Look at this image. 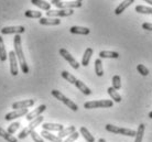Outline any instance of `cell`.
<instances>
[{"label":"cell","mask_w":152,"mask_h":142,"mask_svg":"<svg viewBox=\"0 0 152 142\" xmlns=\"http://www.w3.org/2000/svg\"><path fill=\"white\" fill-rule=\"evenodd\" d=\"M42 129L43 130H46V131H57V132H60L61 130L64 129V126H62L60 123H50V122H46V123H43L42 125Z\"/></svg>","instance_id":"cell-14"},{"label":"cell","mask_w":152,"mask_h":142,"mask_svg":"<svg viewBox=\"0 0 152 142\" xmlns=\"http://www.w3.org/2000/svg\"><path fill=\"white\" fill-rule=\"evenodd\" d=\"M149 118H151V119H152V111L149 112Z\"/></svg>","instance_id":"cell-42"},{"label":"cell","mask_w":152,"mask_h":142,"mask_svg":"<svg viewBox=\"0 0 152 142\" xmlns=\"http://www.w3.org/2000/svg\"><path fill=\"white\" fill-rule=\"evenodd\" d=\"M26 31V28L22 25H13V27H4L1 29V34H22Z\"/></svg>","instance_id":"cell-9"},{"label":"cell","mask_w":152,"mask_h":142,"mask_svg":"<svg viewBox=\"0 0 152 142\" xmlns=\"http://www.w3.org/2000/svg\"><path fill=\"white\" fill-rule=\"evenodd\" d=\"M20 126H21V125H20V122H13V123H11L9 127H8V130L7 131L9 132V133H10V135H13L15 131H17L20 128Z\"/></svg>","instance_id":"cell-34"},{"label":"cell","mask_w":152,"mask_h":142,"mask_svg":"<svg viewBox=\"0 0 152 142\" xmlns=\"http://www.w3.org/2000/svg\"><path fill=\"white\" fill-rule=\"evenodd\" d=\"M45 110H46V106H45V105H40L38 108H35L34 110L30 111L27 116H26V119H27L28 121H32L33 119L38 118L39 116H41L42 112L45 111Z\"/></svg>","instance_id":"cell-11"},{"label":"cell","mask_w":152,"mask_h":142,"mask_svg":"<svg viewBox=\"0 0 152 142\" xmlns=\"http://www.w3.org/2000/svg\"><path fill=\"white\" fill-rule=\"evenodd\" d=\"M35 100L34 99H26L21 100V101H15L12 104V108L17 110V109H23V108H30L34 105Z\"/></svg>","instance_id":"cell-12"},{"label":"cell","mask_w":152,"mask_h":142,"mask_svg":"<svg viewBox=\"0 0 152 142\" xmlns=\"http://www.w3.org/2000/svg\"><path fill=\"white\" fill-rule=\"evenodd\" d=\"M80 133L83 135V138L86 140L87 142H95V138H94V135H91V132L88 131L87 128L85 127H80Z\"/></svg>","instance_id":"cell-23"},{"label":"cell","mask_w":152,"mask_h":142,"mask_svg":"<svg viewBox=\"0 0 152 142\" xmlns=\"http://www.w3.org/2000/svg\"><path fill=\"white\" fill-rule=\"evenodd\" d=\"M134 11H137L138 13H143V15H152V8L151 7H145V6H137Z\"/></svg>","instance_id":"cell-31"},{"label":"cell","mask_w":152,"mask_h":142,"mask_svg":"<svg viewBox=\"0 0 152 142\" xmlns=\"http://www.w3.org/2000/svg\"><path fill=\"white\" fill-rule=\"evenodd\" d=\"M78 137H80V133L78 132H73L72 135H69V137H67V139L65 140V141H63V142H75L77 139H78Z\"/></svg>","instance_id":"cell-37"},{"label":"cell","mask_w":152,"mask_h":142,"mask_svg":"<svg viewBox=\"0 0 152 142\" xmlns=\"http://www.w3.org/2000/svg\"><path fill=\"white\" fill-rule=\"evenodd\" d=\"M43 119H44V117H42V116H39L38 118H35V119H33L32 121H30L29 126L24 128V129H23V130L20 132L19 135H18V139L22 140V139L27 138L28 135H30L32 131H34V129L38 127L39 125H41V123L43 122Z\"/></svg>","instance_id":"cell-2"},{"label":"cell","mask_w":152,"mask_h":142,"mask_svg":"<svg viewBox=\"0 0 152 142\" xmlns=\"http://www.w3.org/2000/svg\"><path fill=\"white\" fill-rule=\"evenodd\" d=\"M30 135H31V138H32V140H33L34 142H44L43 138L39 135L38 132H35V131H32V132L30 133Z\"/></svg>","instance_id":"cell-36"},{"label":"cell","mask_w":152,"mask_h":142,"mask_svg":"<svg viewBox=\"0 0 152 142\" xmlns=\"http://www.w3.org/2000/svg\"><path fill=\"white\" fill-rule=\"evenodd\" d=\"M114 106V101L109 99L102 100H93V101H86L84 104V108L86 109H95V108H111Z\"/></svg>","instance_id":"cell-5"},{"label":"cell","mask_w":152,"mask_h":142,"mask_svg":"<svg viewBox=\"0 0 152 142\" xmlns=\"http://www.w3.org/2000/svg\"><path fill=\"white\" fill-rule=\"evenodd\" d=\"M7 58H8V54L4 43V39H2V36H0V61L6 62L7 61Z\"/></svg>","instance_id":"cell-28"},{"label":"cell","mask_w":152,"mask_h":142,"mask_svg":"<svg viewBox=\"0 0 152 142\" xmlns=\"http://www.w3.org/2000/svg\"><path fill=\"white\" fill-rule=\"evenodd\" d=\"M31 4L39 7L42 10H45V11L51 10V4L46 2L45 0H31Z\"/></svg>","instance_id":"cell-19"},{"label":"cell","mask_w":152,"mask_h":142,"mask_svg":"<svg viewBox=\"0 0 152 142\" xmlns=\"http://www.w3.org/2000/svg\"><path fill=\"white\" fill-rule=\"evenodd\" d=\"M137 71L142 75V76H148L149 75V69L147 68L143 64H139V65L137 66Z\"/></svg>","instance_id":"cell-35"},{"label":"cell","mask_w":152,"mask_h":142,"mask_svg":"<svg viewBox=\"0 0 152 142\" xmlns=\"http://www.w3.org/2000/svg\"><path fill=\"white\" fill-rule=\"evenodd\" d=\"M8 56H9V62H10V73L12 76H17L19 74V66H18L19 62L15 56V51H10Z\"/></svg>","instance_id":"cell-7"},{"label":"cell","mask_w":152,"mask_h":142,"mask_svg":"<svg viewBox=\"0 0 152 142\" xmlns=\"http://www.w3.org/2000/svg\"><path fill=\"white\" fill-rule=\"evenodd\" d=\"M58 52H60V55H61L62 58H64L65 61L69 62V64L72 66L73 68H74V69H78V68H80V63L76 61L75 58H73V56L71 55V54H69V52L66 50V49H60V51H58Z\"/></svg>","instance_id":"cell-8"},{"label":"cell","mask_w":152,"mask_h":142,"mask_svg":"<svg viewBox=\"0 0 152 142\" xmlns=\"http://www.w3.org/2000/svg\"><path fill=\"white\" fill-rule=\"evenodd\" d=\"M145 2H148L149 4H151V6H152V0H145Z\"/></svg>","instance_id":"cell-41"},{"label":"cell","mask_w":152,"mask_h":142,"mask_svg":"<svg viewBox=\"0 0 152 142\" xmlns=\"http://www.w3.org/2000/svg\"><path fill=\"white\" fill-rule=\"evenodd\" d=\"M94 53V51L91 47H87L85 52H84V55H83V58H82V65L83 66H88L89 64V62H91V55Z\"/></svg>","instance_id":"cell-20"},{"label":"cell","mask_w":152,"mask_h":142,"mask_svg":"<svg viewBox=\"0 0 152 142\" xmlns=\"http://www.w3.org/2000/svg\"><path fill=\"white\" fill-rule=\"evenodd\" d=\"M41 135H42V138L46 139V140H49V141H51V142H63V140H62L61 138H58V137L55 135H52L50 131L42 130Z\"/></svg>","instance_id":"cell-18"},{"label":"cell","mask_w":152,"mask_h":142,"mask_svg":"<svg viewBox=\"0 0 152 142\" xmlns=\"http://www.w3.org/2000/svg\"><path fill=\"white\" fill-rule=\"evenodd\" d=\"M56 6L57 9H74V8H80L82 7V2L80 1H66V2H58Z\"/></svg>","instance_id":"cell-13"},{"label":"cell","mask_w":152,"mask_h":142,"mask_svg":"<svg viewBox=\"0 0 152 142\" xmlns=\"http://www.w3.org/2000/svg\"><path fill=\"white\" fill-rule=\"evenodd\" d=\"M108 132H111V133H116V135H127V137H136V131L131 130V129H128V128H120L117 127V126H114V125H110L108 123L105 127Z\"/></svg>","instance_id":"cell-4"},{"label":"cell","mask_w":152,"mask_h":142,"mask_svg":"<svg viewBox=\"0 0 152 142\" xmlns=\"http://www.w3.org/2000/svg\"><path fill=\"white\" fill-rule=\"evenodd\" d=\"M134 2V0H124L122 2H120V4L118 6L116 9H115V13L116 15H121L122 12L125 11L127 8L129 7V6H131V4Z\"/></svg>","instance_id":"cell-17"},{"label":"cell","mask_w":152,"mask_h":142,"mask_svg":"<svg viewBox=\"0 0 152 142\" xmlns=\"http://www.w3.org/2000/svg\"><path fill=\"white\" fill-rule=\"evenodd\" d=\"M0 137L4 138V140L8 142H18V139L15 138L13 135H10L8 131H6L4 128H1V127H0Z\"/></svg>","instance_id":"cell-26"},{"label":"cell","mask_w":152,"mask_h":142,"mask_svg":"<svg viewBox=\"0 0 152 142\" xmlns=\"http://www.w3.org/2000/svg\"><path fill=\"white\" fill-rule=\"evenodd\" d=\"M24 15L27 18H33V19H41L42 18L41 11H37V10H27L24 12Z\"/></svg>","instance_id":"cell-30"},{"label":"cell","mask_w":152,"mask_h":142,"mask_svg":"<svg viewBox=\"0 0 152 142\" xmlns=\"http://www.w3.org/2000/svg\"><path fill=\"white\" fill-rule=\"evenodd\" d=\"M113 87H114L116 90H119L121 88V79H120V76L119 75H115L113 77Z\"/></svg>","instance_id":"cell-33"},{"label":"cell","mask_w":152,"mask_h":142,"mask_svg":"<svg viewBox=\"0 0 152 142\" xmlns=\"http://www.w3.org/2000/svg\"><path fill=\"white\" fill-rule=\"evenodd\" d=\"M61 1H62V0H52V1H51V4L55 6V4H57L58 2H61Z\"/></svg>","instance_id":"cell-39"},{"label":"cell","mask_w":152,"mask_h":142,"mask_svg":"<svg viewBox=\"0 0 152 142\" xmlns=\"http://www.w3.org/2000/svg\"><path fill=\"white\" fill-rule=\"evenodd\" d=\"M13 46H15V53L17 58H18V62H19L20 68H21L23 74H28L29 73V66H28L26 58H24V54H23L20 34H15V36L13 38Z\"/></svg>","instance_id":"cell-1"},{"label":"cell","mask_w":152,"mask_h":142,"mask_svg":"<svg viewBox=\"0 0 152 142\" xmlns=\"http://www.w3.org/2000/svg\"><path fill=\"white\" fill-rule=\"evenodd\" d=\"M107 92H108V95L111 97V99L114 100L115 103H120L121 101V96L118 94V92L114 87H108L107 88Z\"/></svg>","instance_id":"cell-25"},{"label":"cell","mask_w":152,"mask_h":142,"mask_svg":"<svg viewBox=\"0 0 152 142\" xmlns=\"http://www.w3.org/2000/svg\"><path fill=\"white\" fill-rule=\"evenodd\" d=\"M95 73L97 76L102 77L104 75V68H103V62L100 58H97L95 61Z\"/></svg>","instance_id":"cell-29"},{"label":"cell","mask_w":152,"mask_h":142,"mask_svg":"<svg viewBox=\"0 0 152 142\" xmlns=\"http://www.w3.org/2000/svg\"><path fill=\"white\" fill-rule=\"evenodd\" d=\"M29 114V109L28 108H23V109H17L15 111L8 112L7 115L4 116V119L7 121H11L13 119H17V118H20V117H23V116H27Z\"/></svg>","instance_id":"cell-10"},{"label":"cell","mask_w":152,"mask_h":142,"mask_svg":"<svg viewBox=\"0 0 152 142\" xmlns=\"http://www.w3.org/2000/svg\"><path fill=\"white\" fill-rule=\"evenodd\" d=\"M142 29H145L147 31H152V23H149V22L142 23Z\"/></svg>","instance_id":"cell-38"},{"label":"cell","mask_w":152,"mask_h":142,"mask_svg":"<svg viewBox=\"0 0 152 142\" xmlns=\"http://www.w3.org/2000/svg\"><path fill=\"white\" fill-rule=\"evenodd\" d=\"M78 88V90H80V92H83L84 95H86V96H89L91 94V90L89 89V87H87L86 85L84 84L83 82L80 81V79H77V81L75 82V84H74Z\"/></svg>","instance_id":"cell-21"},{"label":"cell","mask_w":152,"mask_h":142,"mask_svg":"<svg viewBox=\"0 0 152 142\" xmlns=\"http://www.w3.org/2000/svg\"><path fill=\"white\" fill-rule=\"evenodd\" d=\"M98 142H106V140H105L104 138H100V139L98 140Z\"/></svg>","instance_id":"cell-40"},{"label":"cell","mask_w":152,"mask_h":142,"mask_svg":"<svg viewBox=\"0 0 152 142\" xmlns=\"http://www.w3.org/2000/svg\"><path fill=\"white\" fill-rule=\"evenodd\" d=\"M40 24L42 25H58L61 23V20L58 18H41L39 20Z\"/></svg>","instance_id":"cell-16"},{"label":"cell","mask_w":152,"mask_h":142,"mask_svg":"<svg viewBox=\"0 0 152 142\" xmlns=\"http://www.w3.org/2000/svg\"><path fill=\"white\" fill-rule=\"evenodd\" d=\"M51 94H52V96H53V97H55V99L62 101V103H63L65 106H67L71 110H73V111H77V110H78V106H77L74 101H72L71 99H69L66 96H64V95H63L60 90L53 89V90L51 92Z\"/></svg>","instance_id":"cell-3"},{"label":"cell","mask_w":152,"mask_h":142,"mask_svg":"<svg viewBox=\"0 0 152 142\" xmlns=\"http://www.w3.org/2000/svg\"><path fill=\"white\" fill-rule=\"evenodd\" d=\"M69 32L72 33V34H80V35H88L89 34V32L91 30L88 29V28H85V27H78V25H74L69 29Z\"/></svg>","instance_id":"cell-15"},{"label":"cell","mask_w":152,"mask_h":142,"mask_svg":"<svg viewBox=\"0 0 152 142\" xmlns=\"http://www.w3.org/2000/svg\"><path fill=\"white\" fill-rule=\"evenodd\" d=\"M61 75L65 81H67L69 83H71V84H75V82L77 81V78H76L74 75H72V74L69 73V72H66V71H63L61 73Z\"/></svg>","instance_id":"cell-32"},{"label":"cell","mask_w":152,"mask_h":142,"mask_svg":"<svg viewBox=\"0 0 152 142\" xmlns=\"http://www.w3.org/2000/svg\"><path fill=\"white\" fill-rule=\"evenodd\" d=\"M119 53L114 51H102L99 52V58H118Z\"/></svg>","instance_id":"cell-24"},{"label":"cell","mask_w":152,"mask_h":142,"mask_svg":"<svg viewBox=\"0 0 152 142\" xmlns=\"http://www.w3.org/2000/svg\"><path fill=\"white\" fill-rule=\"evenodd\" d=\"M74 13L73 9H57V10H49L46 11L48 18H62V17H69Z\"/></svg>","instance_id":"cell-6"},{"label":"cell","mask_w":152,"mask_h":142,"mask_svg":"<svg viewBox=\"0 0 152 142\" xmlns=\"http://www.w3.org/2000/svg\"><path fill=\"white\" fill-rule=\"evenodd\" d=\"M145 123H140L139 127H138V130L136 131V137H134V142H142V139H143V135H145Z\"/></svg>","instance_id":"cell-27"},{"label":"cell","mask_w":152,"mask_h":142,"mask_svg":"<svg viewBox=\"0 0 152 142\" xmlns=\"http://www.w3.org/2000/svg\"><path fill=\"white\" fill-rule=\"evenodd\" d=\"M75 131H76L75 126H69V127L64 128L63 130L60 131V132L57 133V137H58V138H61V139H63V138H65V137H69V135H72L73 132H75Z\"/></svg>","instance_id":"cell-22"},{"label":"cell","mask_w":152,"mask_h":142,"mask_svg":"<svg viewBox=\"0 0 152 142\" xmlns=\"http://www.w3.org/2000/svg\"><path fill=\"white\" fill-rule=\"evenodd\" d=\"M76 1H80V2H82V1H83V0H76Z\"/></svg>","instance_id":"cell-43"}]
</instances>
